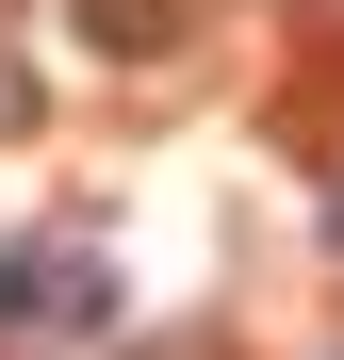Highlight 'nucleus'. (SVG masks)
<instances>
[{
    "mask_svg": "<svg viewBox=\"0 0 344 360\" xmlns=\"http://www.w3.org/2000/svg\"><path fill=\"white\" fill-rule=\"evenodd\" d=\"M82 328H115V262L82 229H33L0 262V344H82Z\"/></svg>",
    "mask_w": 344,
    "mask_h": 360,
    "instance_id": "obj_1",
    "label": "nucleus"
},
{
    "mask_svg": "<svg viewBox=\"0 0 344 360\" xmlns=\"http://www.w3.org/2000/svg\"><path fill=\"white\" fill-rule=\"evenodd\" d=\"M66 17H82L98 66H164V49H181V0H66Z\"/></svg>",
    "mask_w": 344,
    "mask_h": 360,
    "instance_id": "obj_2",
    "label": "nucleus"
},
{
    "mask_svg": "<svg viewBox=\"0 0 344 360\" xmlns=\"http://www.w3.org/2000/svg\"><path fill=\"white\" fill-rule=\"evenodd\" d=\"M33 98H49V82H33V33H17V0H0V148L33 131Z\"/></svg>",
    "mask_w": 344,
    "mask_h": 360,
    "instance_id": "obj_3",
    "label": "nucleus"
},
{
    "mask_svg": "<svg viewBox=\"0 0 344 360\" xmlns=\"http://www.w3.org/2000/svg\"><path fill=\"white\" fill-rule=\"evenodd\" d=\"M132 360H213V344H197V328H164V344H132Z\"/></svg>",
    "mask_w": 344,
    "mask_h": 360,
    "instance_id": "obj_4",
    "label": "nucleus"
}]
</instances>
